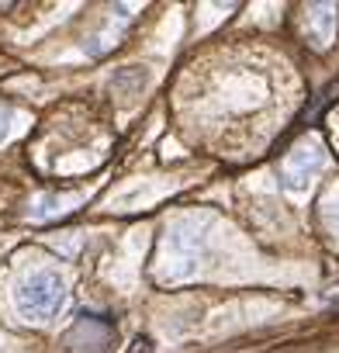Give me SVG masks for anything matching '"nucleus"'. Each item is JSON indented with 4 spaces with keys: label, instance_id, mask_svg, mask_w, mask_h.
I'll list each match as a JSON object with an SVG mask.
<instances>
[{
    "label": "nucleus",
    "instance_id": "f257e3e1",
    "mask_svg": "<svg viewBox=\"0 0 339 353\" xmlns=\"http://www.w3.org/2000/svg\"><path fill=\"white\" fill-rule=\"evenodd\" d=\"M201 260H205V232L194 222H177L166 229L159 243L156 274L159 281H187L198 274Z\"/></svg>",
    "mask_w": 339,
    "mask_h": 353
},
{
    "label": "nucleus",
    "instance_id": "f03ea898",
    "mask_svg": "<svg viewBox=\"0 0 339 353\" xmlns=\"http://www.w3.org/2000/svg\"><path fill=\"white\" fill-rule=\"evenodd\" d=\"M14 305L28 322H49L52 315H59L66 308V284H63L59 274L39 270V274H32L18 284Z\"/></svg>",
    "mask_w": 339,
    "mask_h": 353
},
{
    "label": "nucleus",
    "instance_id": "7ed1b4c3",
    "mask_svg": "<svg viewBox=\"0 0 339 353\" xmlns=\"http://www.w3.org/2000/svg\"><path fill=\"white\" fill-rule=\"evenodd\" d=\"M322 166H325L322 145H318V142H301V145H294V149L284 156L280 176H284V184H287L291 191H301V188H308V181H315V176L322 173Z\"/></svg>",
    "mask_w": 339,
    "mask_h": 353
},
{
    "label": "nucleus",
    "instance_id": "20e7f679",
    "mask_svg": "<svg viewBox=\"0 0 339 353\" xmlns=\"http://www.w3.org/2000/svg\"><path fill=\"white\" fill-rule=\"evenodd\" d=\"M80 336H83V346L80 350H104L111 343V325L101 315H80V322L73 325V332L66 336V343H73Z\"/></svg>",
    "mask_w": 339,
    "mask_h": 353
},
{
    "label": "nucleus",
    "instance_id": "39448f33",
    "mask_svg": "<svg viewBox=\"0 0 339 353\" xmlns=\"http://www.w3.org/2000/svg\"><path fill=\"white\" fill-rule=\"evenodd\" d=\"M308 32H311V42L318 46V49H325L329 42H332V35H336V8H311V14H308Z\"/></svg>",
    "mask_w": 339,
    "mask_h": 353
},
{
    "label": "nucleus",
    "instance_id": "423d86ee",
    "mask_svg": "<svg viewBox=\"0 0 339 353\" xmlns=\"http://www.w3.org/2000/svg\"><path fill=\"white\" fill-rule=\"evenodd\" d=\"M8 121H11V114H8V108H0V139L8 135Z\"/></svg>",
    "mask_w": 339,
    "mask_h": 353
}]
</instances>
